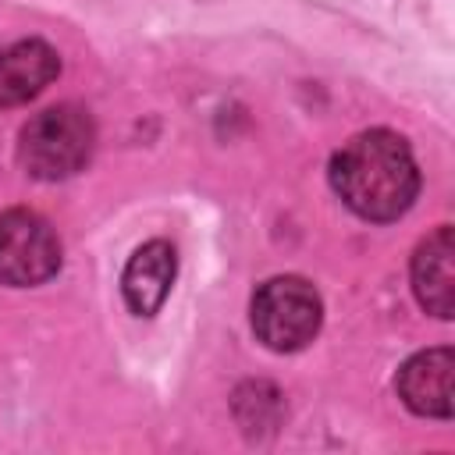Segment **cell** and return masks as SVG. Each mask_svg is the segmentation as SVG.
<instances>
[{
    "instance_id": "cell-1",
    "label": "cell",
    "mask_w": 455,
    "mask_h": 455,
    "mask_svg": "<svg viewBox=\"0 0 455 455\" xmlns=\"http://www.w3.org/2000/svg\"><path fill=\"white\" fill-rule=\"evenodd\" d=\"M331 185L363 220L402 217L419 192V167L409 142L387 128L352 135L331 160Z\"/></svg>"
},
{
    "instance_id": "cell-2",
    "label": "cell",
    "mask_w": 455,
    "mask_h": 455,
    "mask_svg": "<svg viewBox=\"0 0 455 455\" xmlns=\"http://www.w3.org/2000/svg\"><path fill=\"white\" fill-rule=\"evenodd\" d=\"M96 142L92 117L75 103L36 114L18 135V160L39 181H60L85 167Z\"/></svg>"
},
{
    "instance_id": "cell-3",
    "label": "cell",
    "mask_w": 455,
    "mask_h": 455,
    "mask_svg": "<svg viewBox=\"0 0 455 455\" xmlns=\"http://www.w3.org/2000/svg\"><path fill=\"white\" fill-rule=\"evenodd\" d=\"M320 320H323V306L306 277L295 274L270 277L252 295V331L274 352L306 348L316 338Z\"/></svg>"
},
{
    "instance_id": "cell-4",
    "label": "cell",
    "mask_w": 455,
    "mask_h": 455,
    "mask_svg": "<svg viewBox=\"0 0 455 455\" xmlns=\"http://www.w3.org/2000/svg\"><path fill=\"white\" fill-rule=\"evenodd\" d=\"M60 270V238L46 217L32 210L0 213V281L32 288Z\"/></svg>"
},
{
    "instance_id": "cell-5",
    "label": "cell",
    "mask_w": 455,
    "mask_h": 455,
    "mask_svg": "<svg viewBox=\"0 0 455 455\" xmlns=\"http://www.w3.org/2000/svg\"><path fill=\"white\" fill-rule=\"evenodd\" d=\"M451 377H455L451 348H427V352H416L398 370L395 387H398V398L416 416L448 419L451 416Z\"/></svg>"
},
{
    "instance_id": "cell-6",
    "label": "cell",
    "mask_w": 455,
    "mask_h": 455,
    "mask_svg": "<svg viewBox=\"0 0 455 455\" xmlns=\"http://www.w3.org/2000/svg\"><path fill=\"white\" fill-rule=\"evenodd\" d=\"M412 291L427 313L441 320L455 313V235L448 224L419 242L412 256Z\"/></svg>"
},
{
    "instance_id": "cell-7",
    "label": "cell",
    "mask_w": 455,
    "mask_h": 455,
    "mask_svg": "<svg viewBox=\"0 0 455 455\" xmlns=\"http://www.w3.org/2000/svg\"><path fill=\"white\" fill-rule=\"evenodd\" d=\"M174 274H178V252L171 242L153 238L139 245L121 274V291H124L128 309L139 316H153L167 302Z\"/></svg>"
},
{
    "instance_id": "cell-8",
    "label": "cell",
    "mask_w": 455,
    "mask_h": 455,
    "mask_svg": "<svg viewBox=\"0 0 455 455\" xmlns=\"http://www.w3.org/2000/svg\"><path fill=\"white\" fill-rule=\"evenodd\" d=\"M60 71V57L43 39H21L0 50V107H18L39 96Z\"/></svg>"
}]
</instances>
